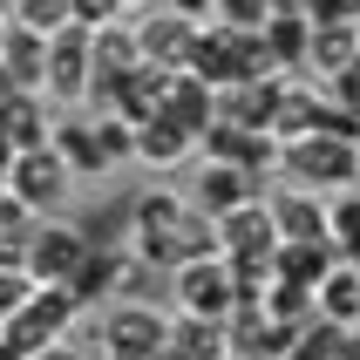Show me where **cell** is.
Segmentation results:
<instances>
[{"mask_svg":"<svg viewBox=\"0 0 360 360\" xmlns=\"http://www.w3.org/2000/svg\"><path fill=\"white\" fill-rule=\"evenodd\" d=\"M136 204V224H129V252H136L150 272L157 265H191V259H211L218 252V218H204L191 198H177V191H143Z\"/></svg>","mask_w":360,"mask_h":360,"instance_id":"cell-1","label":"cell"},{"mask_svg":"<svg viewBox=\"0 0 360 360\" xmlns=\"http://www.w3.org/2000/svg\"><path fill=\"white\" fill-rule=\"evenodd\" d=\"M7 198L27 204L34 218H48V211H61V204L75 198V170L61 163L55 143H34V150H14V163H7Z\"/></svg>","mask_w":360,"mask_h":360,"instance_id":"cell-2","label":"cell"},{"mask_svg":"<svg viewBox=\"0 0 360 360\" xmlns=\"http://www.w3.org/2000/svg\"><path fill=\"white\" fill-rule=\"evenodd\" d=\"M279 170L300 191H320V184H354L360 177V143H347V136H326V129H313V136H292L279 150Z\"/></svg>","mask_w":360,"mask_h":360,"instance_id":"cell-3","label":"cell"},{"mask_svg":"<svg viewBox=\"0 0 360 360\" xmlns=\"http://www.w3.org/2000/svg\"><path fill=\"white\" fill-rule=\"evenodd\" d=\"M170 285H177V306L184 313H198V320H231L245 300V285L238 272H231V259L224 252H211V259H191L170 272Z\"/></svg>","mask_w":360,"mask_h":360,"instance_id":"cell-4","label":"cell"},{"mask_svg":"<svg viewBox=\"0 0 360 360\" xmlns=\"http://www.w3.org/2000/svg\"><path fill=\"white\" fill-rule=\"evenodd\" d=\"M102 347H109V360H163L170 354V320L143 300H122L102 320Z\"/></svg>","mask_w":360,"mask_h":360,"instance_id":"cell-5","label":"cell"},{"mask_svg":"<svg viewBox=\"0 0 360 360\" xmlns=\"http://www.w3.org/2000/svg\"><path fill=\"white\" fill-rule=\"evenodd\" d=\"M96 245H89V231L82 224H34V238H27V259H20V272L34 285H68L82 272V259H89Z\"/></svg>","mask_w":360,"mask_h":360,"instance_id":"cell-6","label":"cell"},{"mask_svg":"<svg viewBox=\"0 0 360 360\" xmlns=\"http://www.w3.org/2000/svg\"><path fill=\"white\" fill-rule=\"evenodd\" d=\"M89 89H96V27H68L48 41V89L41 96L89 102Z\"/></svg>","mask_w":360,"mask_h":360,"instance_id":"cell-7","label":"cell"},{"mask_svg":"<svg viewBox=\"0 0 360 360\" xmlns=\"http://www.w3.org/2000/svg\"><path fill=\"white\" fill-rule=\"evenodd\" d=\"M136 48L143 61H157L163 75H191V55H198V20H184V14H150L136 20Z\"/></svg>","mask_w":360,"mask_h":360,"instance_id":"cell-8","label":"cell"},{"mask_svg":"<svg viewBox=\"0 0 360 360\" xmlns=\"http://www.w3.org/2000/svg\"><path fill=\"white\" fill-rule=\"evenodd\" d=\"M259 198V177H252V170H245V163H224V157H211L198 170V211L204 218H231V211H238V204H252Z\"/></svg>","mask_w":360,"mask_h":360,"instance_id":"cell-9","label":"cell"},{"mask_svg":"<svg viewBox=\"0 0 360 360\" xmlns=\"http://www.w3.org/2000/svg\"><path fill=\"white\" fill-rule=\"evenodd\" d=\"M48 143L61 150V163L75 170V184L82 177H109L116 163H109V150H102V122H55L48 129Z\"/></svg>","mask_w":360,"mask_h":360,"instance_id":"cell-10","label":"cell"},{"mask_svg":"<svg viewBox=\"0 0 360 360\" xmlns=\"http://www.w3.org/2000/svg\"><path fill=\"white\" fill-rule=\"evenodd\" d=\"M272 224H279V245H320L326 238V204L292 184L285 198H272Z\"/></svg>","mask_w":360,"mask_h":360,"instance_id":"cell-11","label":"cell"},{"mask_svg":"<svg viewBox=\"0 0 360 360\" xmlns=\"http://www.w3.org/2000/svg\"><path fill=\"white\" fill-rule=\"evenodd\" d=\"M313 306H320L326 326H360V265H333L313 285Z\"/></svg>","mask_w":360,"mask_h":360,"instance_id":"cell-12","label":"cell"},{"mask_svg":"<svg viewBox=\"0 0 360 360\" xmlns=\"http://www.w3.org/2000/svg\"><path fill=\"white\" fill-rule=\"evenodd\" d=\"M157 116H170L177 129L204 136V129H211V82H198V75H170V89H163V109H157Z\"/></svg>","mask_w":360,"mask_h":360,"instance_id":"cell-13","label":"cell"},{"mask_svg":"<svg viewBox=\"0 0 360 360\" xmlns=\"http://www.w3.org/2000/svg\"><path fill=\"white\" fill-rule=\"evenodd\" d=\"M191 129H177L170 116H150V122H136V163H157V170H177L184 157H191Z\"/></svg>","mask_w":360,"mask_h":360,"instance_id":"cell-14","label":"cell"},{"mask_svg":"<svg viewBox=\"0 0 360 360\" xmlns=\"http://www.w3.org/2000/svg\"><path fill=\"white\" fill-rule=\"evenodd\" d=\"M170 354H184V360H224V354H231V333H224V320L177 313V320H170Z\"/></svg>","mask_w":360,"mask_h":360,"instance_id":"cell-15","label":"cell"},{"mask_svg":"<svg viewBox=\"0 0 360 360\" xmlns=\"http://www.w3.org/2000/svg\"><path fill=\"white\" fill-rule=\"evenodd\" d=\"M14 27L34 41H55L68 27H82V20H75V0H14Z\"/></svg>","mask_w":360,"mask_h":360,"instance_id":"cell-16","label":"cell"},{"mask_svg":"<svg viewBox=\"0 0 360 360\" xmlns=\"http://www.w3.org/2000/svg\"><path fill=\"white\" fill-rule=\"evenodd\" d=\"M272 14H279V0H211V20L218 27H238V34H265Z\"/></svg>","mask_w":360,"mask_h":360,"instance_id":"cell-17","label":"cell"},{"mask_svg":"<svg viewBox=\"0 0 360 360\" xmlns=\"http://www.w3.org/2000/svg\"><path fill=\"white\" fill-rule=\"evenodd\" d=\"M326 238H340V252L360 259V191H347V198L326 204Z\"/></svg>","mask_w":360,"mask_h":360,"instance_id":"cell-18","label":"cell"},{"mask_svg":"<svg viewBox=\"0 0 360 360\" xmlns=\"http://www.w3.org/2000/svg\"><path fill=\"white\" fill-rule=\"evenodd\" d=\"M27 300H34V279H27L20 265H0V320H14Z\"/></svg>","mask_w":360,"mask_h":360,"instance_id":"cell-19","label":"cell"},{"mask_svg":"<svg viewBox=\"0 0 360 360\" xmlns=\"http://www.w3.org/2000/svg\"><path fill=\"white\" fill-rule=\"evenodd\" d=\"M75 20H82V27H116L122 7H116V0H75Z\"/></svg>","mask_w":360,"mask_h":360,"instance_id":"cell-20","label":"cell"},{"mask_svg":"<svg viewBox=\"0 0 360 360\" xmlns=\"http://www.w3.org/2000/svg\"><path fill=\"white\" fill-rule=\"evenodd\" d=\"M34 360H82V347H75V340H55V347H41Z\"/></svg>","mask_w":360,"mask_h":360,"instance_id":"cell-21","label":"cell"},{"mask_svg":"<svg viewBox=\"0 0 360 360\" xmlns=\"http://www.w3.org/2000/svg\"><path fill=\"white\" fill-rule=\"evenodd\" d=\"M163 7H170V14H204L211 0H163Z\"/></svg>","mask_w":360,"mask_h":360,"instance_id":"cell-22","label":"cell"},{"mask_svg":"<svg viewBox=\"0 0 360 360\" xmlns=\"http://www.w3.org/2000/svg\"><path fill=\"white\" fill-rule=\"evenodd\" d=\"M7 41H14V20H0V55H7Z\"/></svg>","mask_w":360,"mask_h":360,"instance_id":"cell-23","label":"cell"},{"mask_svg":"<svg viewBox=\"0 0 360 360\" xmlns=\"http://www.w3.org/2000/svg\"><path fill=\"white\" fill-rule=\"evenodd\" d=\"M116 7H122V14H129V7H143V0H116Z\"/></svg>","mask_w":360,"mask_h":360,"instance_id":"cell-24","label":"cell"},{"mask_svg":"<svg viewBox=\"0 0 360 360\" xmlns=\"http://www.w3.org/2000/svg\"><path fill=\"white\" fill-rule=\"evenodd\" d=\"M163 360H184V354H163Z\"/></svg>","mask_w":360,"mask_h":360,"instance_id":"cell-25","label":"cell"},{"mask_svg":"<svg viewBox=\"0 0 360 360\" xmlns=\"http://www.w3.org/2000/svg\"><path fill=\"white\" fill-rule=\"evenodd\" d=\"M7 7H14V0H7Z\"/></svg>","mask_w":360,"mask_h":360,"instance_id":"cell-26","label":"cell"}]
</instances>
